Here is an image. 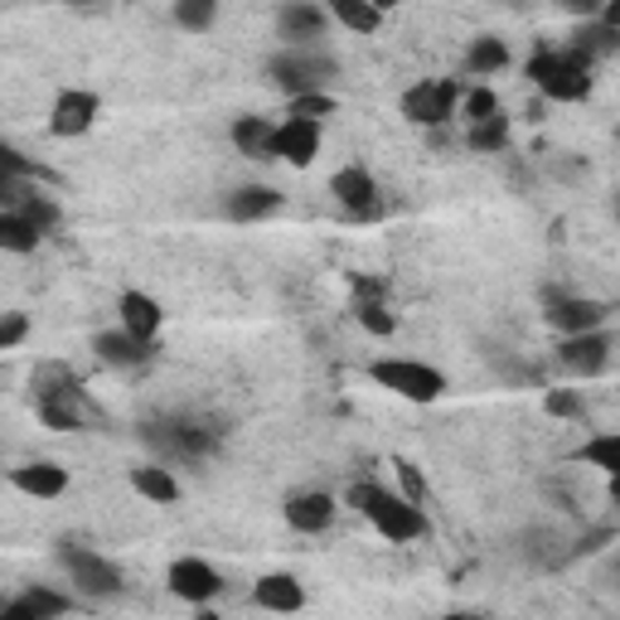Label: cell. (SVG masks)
Returning a JSON list of instances; mask_svg holds the SVG:
<instances>
[{
	"instance_id": "30bf717a",
	"label": "cell",
	"mask_w": 620,
	"mask_h": 620,
	"mask_svg": "<svg viewBox=\"0 0 620 620\" xmlns=\"http://www.w3.org/2000/svg\"><path fill=\"white\" fill-rule=\"evenodd\" d=\"M98 112H102L98 92L63 88L54 98V112H49V131H54V136H83V131H92V122H98Z\"/></svg>"
},
{
	"instance_id": "d6986e66",
	"label": "cell",
	"mask_w": 620,
	"mask_h": 620,
	"mask_svg": "<svg viewBox=\"0 0 620 620\" xmlns=\"http://www.w3.org/2000/svg\"><path fill=\"white\" fill-rule=\"evenodd\" d=\"M10 485L30 499H59L63 490H69V470L54 466V460H30V466L10 470Z\"/></svg>"
},
{
	"instance_id": "4dcf8cb0",
	"label": "cell",
	"mask_w": 620,
	"mask_h": 620,
	"mask_svg": "<svg viewBox=\"0 0 620 620\" xmlns=\"http://www.w3.org/2000/svg\"><path fill=\"white\" fill-rule=\"evenodd\" d=\"M335 108H339V102L329 98V92H306V98H292V116H296V122H315V126H321L325 116H335Z\"/></svg>"
},
{
	"instance_id": "1f68e13d",
	"label": "cell",
	"mask_w": 620,
	"mask_h": 620,
	"mask_svg": "<svg viewBox=\"0 0 620 620\" xmlns=\"http://www.w3.org/2000/svg\"><path fill=\"white\" fill-rule=\"evenodd\" d=\"M582 460L587 466H597V470H606V475H616L620 470V437H591L582 446Z\"/></svg>"
},
{
	"instance_id": "4316f807",
	"label": "cell",
	"mask_w": 620,
	"mask_h": 620,
	"mask_svg": "<svg viewBox=\"0 0 620 620\" xmlns=\"http://www.w3.org/2000/svg\"><path fill=\"white\" fill-rule=\"evenodd\" d=\"M335 20L354 34H374L378 24H384V10L368 6V0H335Z\"/></svg>"
},
{
	"instance_id": "ee69618b",
	"label": "cell",
	"mask_w": 620,
	"mask_h": 620,
	"mask_svg": "<svg viewBox=\"0 0 620 620\" xmlns=\"http://www.w3.org/2000/svg\"><path fill=\"white\" fill-rule=\"evenodd\" d=\"M200 620H218V616H209V611H204V616H200Z\"/></svg>"
},
{
	"instance_id": "d4e9b609",
	"label": "cell",
	"mask_w": 620,
	"mask_h": 620,
	"mask_svg": "<svg viewBox=\"0 0 620 620\" xmlns=\"http://www.w3.org/2000/svg\"><path fill=\"white\" fill-rule=\"evenodd\" d=\"M16 214L30 223V228L44 237V233H54L59 228V204L49 200V194H39V190H20V200H16Z\"/></svg>"
},
{
	"instance_id": "7bdbcfd3",
	"label": "cell",
	"mask_w": 620,
	"mask_h": 620,
	"mask_svg": "<svg viewBox=\"0 0 620 620\" xmlns=\"http://www.w3.org/2000/svg\"><path fill=\"white\" fill-rule=\"evenodd\" d=\"M446 620H485V616H470V611H456V616H446Z\"/></svg>"
},
{
	"instance_id": "277c9868",
	"label": "cell",
	"mask_w": 620,
	"mask_h": 620,
	"mask_svg": "<svg viewBox=\"0 0 620 620\" xmlns=\"http://www.w3.org/2000/svg\"><path fill=\"white\" fill-rule=\"evenodd\" d=\"M368 378H374L378 388L407 398V403H437L446 393L441 368H427L417 359H378V364H368Z\"/></svg>"
},
{
	"instance_id": "ab89813d",
	"label": "cell",
	"mask_w": 620,
	"mask_h": 620,
	"mask_svg": "<svg viewBox=\"0 0 620 620\" xmlns=\"http://www.w3.org/2000/svg\"><path fill=\"white\" fill-rule=\"evenodd\" d=\"M24 335H30V321H24V315H0V349H16Z\"/></svg>"
},
{
	"instance_id": "4fadbf2b",
	"label": "cell",
	"mask_w": 620,
	"mask_h": 620,
	"mask_svg": "<svg viewBox=\"0 0 620 620\" xmlns=\"http://www.w3.org/2000/svg\"><path fill=\"white\" fill-rule=\"evenodd\" d=\"M611 306L591 296H548V325H558L562 335H587V329H601Z\"/></svg>"
},
{
	"instance_id": "52a82bcc",
	"label": "cell",
	"mask_w": 620,
	"mask_h": 620,
	"mask_svg": "<svg viewBox=\"0 0 620 620\" xmlns=\"http://www.w3.org/2000/svg\"><path fill=\"white\" fill-rule=\"evenodd\" d=\"M611 335L606 329H587V335H567L558 345V364L567 374H582V378H597L611 368Z\"/></svg>"
},
{
	"instance_id": "7c38bea8",
	"label": "cell",
	"mask_w": 620,
	"mask_h": 620,
	"mask_svg": "<svg viewBox=\"0 0 620 620\" xmlns=\"http://www.w3.org/2000/svg\"><path fill=\"white\" fill-rule=\"evenodd\" d=\"M315 155H321V126L315 122H296V116H286V122L272 131V161H286V165L306 170Z\"/></svg>"
},
{
	"instance_id": "603a6c76",
	"label": "cell",
	"mask_w": 620,
	"mask_h": 620,
	"mask_svg": "<svg viewBox=\"0 0 620 620\" xmlns=\"http://www.w3.org/2000/svg\"><path fill=\"white\" fill-rule=\"evenodd\" d=\"M131 490H136L141 499H151V505H175V499H180V480L165 466H136V470H131Z\"/></svg>"
},
{
	"instance_id": "6da1fadb",
	"label": "cell",
	"mask_w": 620,
	"mask_h": 620,
	"mask_svg": "<svg viewBox=\"0 0 620 620\" xmlns=\"http://www.w3.org/2000/svg\"><path fill=\"white\" fill-rule=\"evenodd\" d=\"M349 505L359 509L388 543H417V538H427V514L417 505H407L403 495H388V490H378V485H354Z\"/></svg>"
},
{
	"instance_id": "d6a6232c",
	"label": "cell",
	"mask_w": 620,
	"mask_h": 620,
	"mask_svg": "<svg viewBox=\"0 0 620 620\" xmlns=\"http://www.w3.org/2000/svg\"><path fill=\"white\" fill-rule=\"evenodd\" d=\"M214 20H218L214 0H180V6H175V24H180V30H209Z\"/></svg>"
},
{
	"instance_id": "cb8c5ba5",
	"label": "cell",
	"mask_w": 620,
	"mask_h": 620,
	"mask_svg": "<svg viewBox=\"0 0 620 620\" xmlns=\"http://www.w3.org/2000/svg\"><path fill=\"white\" fill-rule=\"evenodd\" d=\"M466 69L475 78H490V73H505L509 69V44L505 39H495V34H480L470 44V54H466Z\"/></svg>"
},
{
	"instance_id": "f35d334b",
	"label": "cell",
	"mask_w": 620,
	"mask_h": 620,
	"mask_svg": "<svg viewBox=\"0 0 620 620\" xmlns=\"http://www.w3.org/2000/svg\"><path fill=\"white\" fill-rule=\"evenodd\" d=\"M398 480H403L407 505H421V499H427V480H421V470L413 466V460H398Z\"/></svg>"
},
{
	"instance_id": "8d00e7d4",
	"label": "cell",
	"mask_w": 620,
	"mask_h": 620,
	"mask_svg": "<svg viewBox=\"0 0 620 620\" xmlns=\"http://www.w3.org/2000/svg\"><path fill=\"white\" fill-rule=\"evenodd\" d=\"M490 116H499V98L490 88H470L466 92V122L480 126V122H490Z\"/></svg>"
},
{
	"instance_id": "5b68a950",
	"label": "cell",
	"mask_w": 620,
	"mask_h": 620,
	"mask_svg": "<svg viewBox=\"0 0 620 620\" xmlns=\"http://www.w3.org/2000/svg\"><path fill=\"white\" fill-rule=\"evenodd\" d=\"M460 108V83H446V78H427V83L403 92V116L413 126H446Z\"/></svg>"
},
{
	"instance_id": "7a4b0ae2",
	"label": "cell",
	"mask_w": 620,
	"mask_h": 620,
	"mask_svg": "<svg viewBox=\"0 0 620 620\" xmlns=\"http://www.w3.org/2000/svg\"><path fill=\"white\" fill-rule=\"evenodd\" d=\"M529 83L543 88V98L552 102H582L591 92V59L577 54V49H533L529 59Z\"/></svg>"
},
{
	"instance_id": "ac0fdd59",
	"label": "cell",
	"mask_w": 620,
	"mask_h": 620,
	"mask_svg": "<svg viewBox=\"0 0 620 620\" xmlns=\"http://www.w3.org/2000/svg\"><path fill=\"white\" fill-rule=\"evenodd\" d=\"M92 354H98L102 364H112V368H141V364L155 359V345L131 339L126 329H102V335H92Z\"/></svg>"
},
{
	"instance_id": "83f0119b",
	"label": "cell",
	"mask_w": 620,
	"mask_h": 620,
	"mask_svg": "<svg viewBox=\"0 0 620 620\" xmlns=\"http://www.w3.org/2000/svg\"><path fill=\"white\" fill-rule=\"evenodd\" d=\"M466 146L470 151H505L509 146V122H505V116H490V122L470 126L466 131Z\"/></svg>"
},
{
	"instance_id": "7402d4cb",
	"label": "cell",
	"mask_w": 620,
	"mask_h": 620,
	"mask_svg": "<svg viewBox=\"0 0 620 620\" xmlns=\"http://www.w3.org/2000/svg\"><path fill=\"white\" fill-rule=\"evenodd\" d=\"M272 116H257V112H247V116H237L233 122V146L247 155V161H272Z\"/></svg>"
},
{
	"instance_id": "f1b7e54d",
	"label": "cell",
	"mask_w": 620,
	"mask_h": 620,
	"mask_svg": "<svg viewBox=\"0 0 620 620\" xmlns=\"http://www.w3.org/2000/svg\"><path fill=\"white\" fill-rule=\"evenodd\" d=\"M354 315H359V325L374 339H388L393 329H398V321H393V311H388V301H359V306H354Z\"/></svg>"
},
{
	"instance_id": "836d02e7",
	"label": "cell",
	"mask_w": 620,
	"mask_h": 620,
	"mask_svg": "<svg viewBox=\"0 0 620 620\" xmlns=\"http://www.w3.org/2000/svg\"><path fill=\"white\" fill-rule=\"evenodd\" d=\"M69 388H78V384H73V374H69L63 364L34 368V403H39V398H54V393H69Z\"/></svg>"
},
{
	"instance_id": "2e32d148",
	"label": "cell",
	"mask_w": 620,
	"mask_h": 620,
	"mask_svg": "<svg viewBox=\"0 0 620 620\" xmlns=\"http://www.w3.org/2000/svg\"><path fill=\"white\" fill-rule=\"evenodd\" d=\"M286 524H292L296 533H325L329 524H335V499H329L325 490H301V495H292L286 499Z\"/></svg>"
},
{
	"instance_id": "9a60e30c",
	"label": "cell",
	"mask_w": 620,
	"mask_h": 620,
	"mask_svg": "<svg viewBox=\"0 0 620 620\" xmlns=\"http://www.w3.org/2000/svg\"><path fill=\"white\" fill-rule=\"evenodd\" d=\"M325 10L306 6V0H292V6L276 10V30H282L286 49H315V39H325Z\"/></svg>"
},
{
	"instance_id": "ba28073f",
	"label": "cell",
	"mask_w": 620,
	"mask_h": 620,
	"mask_svg": "<svg viewBox=\"0 0 620 620\" xmlns=\"http://www.w3.org/2000/svg\"><path fill=\"white\" fill-rule=\"evenodd\" d=\"M141 437H146L151 446H161L165 456H184V460L214 451V431L200 427V421H151Z\"/></svg>"
},
{
	"instance_id": "ffe728a7",
	"label": "cell",
	"mask_w": 620,
	"mask_h": 620,
	"mask_svg": "<svg viewBox=\"0 0 620 620\" xmlns=\"http://www.w3.org/2000/svg\"><path fill=\"white\" fill-rule=\"evenodd\" d=\"M253 601L262 606V611H282V616H292L306 606V587L296 582L292 572H267L262 582L253 587Z\"/></svg>"
},
{
	"instance_id": "5bb4252c",
	"label": "cell",
	"mask_w": 620,
	"mask_h": 620,
	"mask_svg": "<svg viewBox=\"0 0 620 620\" xmlns=\"http://www.w3.org/2000/svg\"><path fill=\"white\" fill-rule=\"evenodd\" d=\"M39 421L49 431H83L88 421H102V413L83 398V388H69V393H54V398H39Z\"/></svg>"
},
{
	"instance_id": "e0dca14e",
	"label": "cell",
	"mask_w": 620,
	"mask_h": 620,
	"mask_svg": "<svg viewBox=\"0 0 620 620\" xmlns=\"http://www.w3.org/2000/svg\"><path fill=\"white\" fill-rule=\"evenodd\" d=\"M116 315H122L126 335L131 339H146V345H155L161 321H165V311L155 306V296H146V292H122V296H116Z\"/></svg>"
},
{
	"instance_id": "d590c367",
	"label": "cell",
	"mask_w": 620,
	"mask_h": 620,
	"mask_svg": "<svg viewBox=\"0 0 620 620\" xmlns=\"http://www.w3.org/2000/svg\"><path fill=\"white\" fill-rule=\"evenodd\" d=\"M34 175H44V170H39L30 155H20L16 146H6V141H0V180H34Z\"/></svg>"
},
{
	"instance_id": "9c48e42d",
	"label": "cell",
	"mask_w": 620,
	"mask_h": 620,
	"mask_svg": "<svg viewBox=\"0 0 620 620\" xmlns=\"http://www.w3.org/2000/svg\"><path fill=\"white\" fill-rule=\"evenodd\" d=\"M165 582H170V591H175L180 601H190V606H204V601H214L223 591V577L204 558H175L170 562V572H165Z\"/></svg>"
},
{
	"instance_id": "60d3db41",
	"label": "cell",
	"mask_w": 620,
	"mask_h": 620,
	"mask_svg": "<svg viewBox=\"0 0 620 620\" xmlns=\"http://www.w3.org/2000/svg\"><path fill=\"white\" fill-rule=\"evenodd\" d=\"M0 620H44V616L30 611L24 601H10V606H0Z\"/></svg>"
},
{
	"instance_id": "e575fe53",
	"label": "cell",
	"mask_w": 620,
	"mask_h": 620,
	"mask_svg": "<svg viewBox=\"0 0 620 620\" xmlns=\"http://www.w3.org/2000/svg\"><path fill=\"white\" fill-rule=\"evenodd\" d=\"M20 601L30 606V611H39L44 620H54V616H69V611H73V601H69V597H59V591H49V587H30Z\"/></svg>"
},
{
	"instance_id": "8992f818",
	"label": "cell",
	"mask_w": 620,
	"mask_h": 620,
	"mask_svg": "<svg viewBox=\"0 0 620 620\" xmlns=\"http://www.w3.org/2000/svg\"><path fill=\"white\" fill-rule=\"evenodd\" d=\"M59 562L69 567V577L78 582V591H88V597H116V591H122V572H116V562H108L102 552L63 543Z\"/></svg>"
},
{
	"instance_id": "484cf974",
	"label": "cell",
	"mask_w": 620,
	"mask_h": 620,
	"mask_svg": "<svg viewBox=\"0 0 620 620\" xmlns=\"http://www.w3.org/2000/svg\"><path fill=\"white\" fill-rule=\"evenodd\" d=\"M39 247V233L24 223L16 209H0V253H34Z\"/></svg>"
},
{
	"instance_id": "f546056e",
	"label": "cell",
	"mask_w": 620,
	"mask_h": 620,
	"mask_svg": "<svg viewBox=\"0 0 620 620\" xmlns=\"http://www.w3.org/2000/svg\"><path fill=\"white\" fill-rule=\"evenodd\" d=\"M577 54H587V59H597V54H616L620 49V34L616 30H606V24H587V30H577Z\"/></svg>"
},
{
	"instance_id": "74e56055",
	"label": "cell",
	"mask_w": 620,
	"mask_h": 620,
	"mask_svg": "<svg viewBox=\"0 0 620 620\" xmlns=\"http://www.w3.org/2000/svg\"><path fill=\"white\" fill-rule=\"evenodd\" d=\"M543 407H548L552 417H572V421H582V417H587L582 393H567V388H552L548 398H543Z\"/></svg>"
},
{
	"instance_id": "b9f144b4",
	"label": "cell",
	"mask_w": 620,
	"mask_h": 620,
	"mask_svg": "<svg viewBox=\"0 0 620 620\" xmlns=\"http://www.w3.org/2000/svg\"><path fill=\"white\" fill-rule=\"evenodd\" d=\"M20 200V184L16 180H0V209H16Z\"/></svg>"
},
{
	"instance_id": "44dd1931",
	"label": "cell",
	"mask_w": 620,
	"mask_h": 620,
	"mask_svg": "<svg viewBox=\"0 0 620 620\" xmlns=\"http://www.w3.org/2000/svg\"><path fill=\"white\" fill-rule=\"evenodd\" d=\"M282 209V194L272 190V184H243V190H233L228 200H223V214L237 218V223H253V218H267Z\"/></svg>"
},
{
	"instance_id": "8fae6325",
	"label": "cell",
	"mask_w": 620,
	"mask_h": 620,
	"mask_svg": "<svg viewBox=\"0 0 620 620\" xmlns=\"http://www.w3.org/2000/svg\"><path fill=\"white\" fill-rule=\"evenodd\" d=\"M329 194H335L339 209H345L349 218H374L378 214V184H374V175H368L364 165L335 170V180H329Z\"/></svg>"
},
{
	"instance_id": "3957f363",
	"label": "cell",
	"mask_w": 620,
	"mask_h": 620,
	"mask_svg": "<svg viewBox=\"0 0 620 620\" xmlns=\"http://www.w3.org/2000/svg\"><path fill=\"white\" fill-rule=\"evenodd\" d=\"M272 83L292 98H306V92H325L329 78L339 73V63L325 54V49H282L272 63H267Z\"/></svg>"
}]
</instances>
